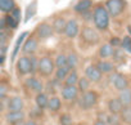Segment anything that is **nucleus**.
<instances>
[{"label": "nucleus", "instance_id": "8", "mask_svg": "<svg viewBox=\"0 0 131 125\" xmlns=\"http://www.w3.org/2000/svg\"><path fill=\"white\" fill-rule=\"evenodd\" d=\"M85 78L90 81V83H99L103 78V74L96 69L95 65H90L85 69Z\"/></svg>", "mask_w": 131, "mask_h": 125}, {"label": "nucleus", "instance_id": "35", "mask_svg": "<svg viewBox=\"0 0 131 125\" xmlns=\"http://www.w3.org/2000/svg\"><path fill=\"white\" fill-rule=\"evenodd\" d=\"M59 124L60 125H73V119L70 113H62L59 117Z\"/></svg>", "mask_w": 131, "mask_h": 125}, {"label": "nucleus", "instance_id": "22", "mask_svg": "<svg viewBox=\"0 0 131 125\" xmlns=\"http://www.w3.org/2000/svg\"><path fill=\"white\" fill-rule=\"evenodd\" d=\"M27 35H28V32H22L21 36L17 39L16 45H14V49H13V53H12V62L16 61V58H17V55H18V53H19V49H21V46L23 45V43H25Z\"/></svg>", "mask_w": 131, "mask_h": 125}, {"label": "nucleus", "instance_id": "16", "mask_svg": "<svg viewBox=\"0 0 131 125\" xmlns=\"http://www.w3.org/2000/svg\"><path fill=\"white\" fill-rule=\"evenodd\" d=\"M108 110H109V112H111L112 115L118 116V115L122 112L123 106H122V103L119 102L118 98H111V99L108 101Z\"/></svg>", "mask_w": 131, "mask_h": 125}, {"label": "nucleus", "instance_id": "30", "mask_svg": "<svg viewBox=\"0 0 131 125\" xmlns=\"http://www.w3.org/2000/svg\"><path fill=\"white\" fill-rule=\"evenodd\" d=\"M119 117H121L122 122H125L126 125H131V106L123 107L122 112L119 113Z\"/></svg>", "mask_w": 131, "mask_h": 125}, {"label": "nucleus", "instance_id": "37", "mask_svg": "<svg viewBox=\"0 0 131 125\" xmlns=\"http://www.w3.org/2000/svg\"><path fill=\"white\" fill-rule=\"evenodd\" d=\"M112 57H113L114 61H117V62H123V61H125V54H123V52H122L121 49H114V53H113Z\"/></svg>", "mask_w": 131, "mask_h": 125}, {"label": "nucleus", "instance_id": "31", "mask_svg": "<svg viewBox=\"0 0 131 125\" xmlns=\"http://www.w3.org/2000/svg\"><path fill=\"white\" fill-rule=\"evenodd\" d=\"M54 65H55V67H57V69L66 67V66H67V55L63 54V53L58 54V55H57V58H55V61H54Z\"/></svg>", "mask_w": 131, "mask_h": 125}, {"label": "nucleus", "instance_id": "18", "mask_svg": "<svg viewBox=\"0 0 131 125\" xmlns=\"http://www.w3.org/2000/svg\"><path fill=\"white\" fill-rule=\"evenodd\" d=\"M93 7V0H80V2L73 7L75 12L76 13H85V12H89L90 8Z\"/></svg>", "mask_w": 131, "mask_h": 125}, {"label": "nucleus", "instance_id": "32", "mask_svg": "<svg viewBox=\"0 0 131 125\" xmlns=\"http://www.w3.org/2000/svg\"><path fill=\"white\" fill-rule=\"evenodd\" d=\"M4 21H5V26H7V30H16L18 27V22L14 21V18L10 16V14H7L4 17Z\"/></svg>", "mask_w": 131, "mask_h": 125}, {"label": "nucleus", "instance_id": "7", "mask_svg": "<svg viewBox=\"0 0 131 125\" xmlns=\"http://www.w3.org/2000/svg\"><path fill=\"white\" fill-rule=\"evenodd\" d=\"M16 66H17V71H18L19 75H30V74H32L30 55H22V57H19Z\"/></svg>", "mask_w": 131, "mask_h": 125}, {"label": "nucleus", "instance_id": "40", "mask_svg": "<svg viewBox=\"0 0 131 125\" xmlns=\"http://www.w3.org/2000/svg\"><path fill=\"white\" fill-rule=\"evenodd\" d=\"M121 41H122V39H119V37H112L109 44H111L113 48H116V46H121Z\"/></svg>", "mask_w": 131, "mask_h": 125}, {"label": "nucleus", "instance_id": "29", "mask_svg": "<svg viewBox=\"0 0 131 125\" xmlns=\"http://www.w3.org/2000/svg\"><path fill=\"white\" fill-rule=\"evenodd\" d=\"M79 74H77V71L76 70H72L70 74H68V76L66 78V80H64V85H77V83H79Z\"/></svg>", "mask_w": 131, "mask_h": 125}, {"label": "nucleus", "instance_id": "42", "mask_svg": "<svg viewBox=\"0 0 131 125\" xmlns=\"http://www.w3.org/2000/svg\"><path fill=\"white\" fill-rule=\"evenodd\" d=\"M94 125H108V124H105L104 121H100V120H96V121L94 122Z\"/></svg>", "mask_w": 131, "mask_h": 125}, {"label": "nucleus", "instance_id": "14", "mask_svg": "<svg viewBox=\"0 0 131 125\" xmlns=\"http://www.w3.org/2000/svg\"><path fill=\"white\" fill-rule=\"evenodd\" d=\"M25 112L23 111H9L7 115H5V120L8 124H17V122H21L25 120Z\"/></svg>", "mask_w": 131, "mask_h": 125}, {"label": "nucleus", "instance_id": "10", "mask_svg": "<svg viewBox=\"0 0 131 125\" xmlns=\"http://www.w3.org/2000/svg\"><path fill=\"white\" fill-rule=\"evenodd\" d=\"M37 45H39L37 39H36L35 36H30V37H27V39L25 40V43H23V45H22V53H23L25 55H28V54L31 55V54H34V53L36 52Z\"/></svg>", "mask_w": 131, "mask_h": 125}, {"label": "nucleus", "instance_id": "47", "mask_svg": "<svg viewBox=\"0 0 131 125\" xmlns=\"http://www.w3.org/2000/svg\"><path fill=\"white\" fill-rule=\"evenodd\" d=\"M116 125H121V124H116Z\"/></svg>", "mask_w": 131, "mask_h": 125}, {"label": "nucleus", "instance_id": "20", "mask_svg": "<svg viewBox=\"0 0 131 125\" xmlns=\"http://www.w3.org/2000/svg\"><path fill=\"white\" fill-rule=\"evenodd\" d=\"M66 25H67V21H66L63 17H57L53 22V31L57 34H64L66 30Z\"/></svg>", "mask_w": 131, "mask_h": 125}, {"label": "nucleus", "instance_id": "34", "mask_svg": "<svg viewBox=\"0 0 131 125\" xmlns=\"http://www.w3.org/2000/svg\"><path fill=\"white\" fill-rule=\"evenodd\" d=\"M121 46H122V49L126 52V53H128V54H131V36H125L123 39H122V41H121Z\"/></svg>", "mask_w": 131, "mask_h": 125}, {"label": "nucleus", "instance_id": "26", "mask_svg": "<svg viewBox=\"0 0 131 125\" xmlns=\"http://www.w3.org/2000/svg\"><path fill=\"white\" fill-rule=\"evenodd\" d=\"M72 70L70 69V67H60V69H57V71L54 72V75H55V80H58L59 83H62V81H64L66 80V78L68 76V74L71 72Z\"/></svg>", "mask_w": 131, "mask_h": 125}, {"label": "nucleus", "instance_id": "46", "mask_svg": "<svg viewBox=\"0 0 131 125\" xmlns=\"http://www.w3.org/2000/svg\"><path fill=\"white\" fill-rule=\"evenodd\" d=\"M127 30H128V32H130V35H131V26H127Z\"/></svg>", "mask_w": 131, "mask_h": 125}, {"label": "nucleus", "instance_id": "15", "mask_svg": "<svg viewBox=\"0 0 131 125\" xmlns=\"http://www.w3.org/2000/svg\"><path fill=\"white\" fill-rule=\"evenodd\" d=\"M23 107H25V102L18 95L12 97L8 101V108H9V111H23Z\"/></svg>", "mask_w": 131, "mask_h": 125}, {"label": "nucleus", "instance_id": "21", "mask_svg": "<svg viewBox=\"0 0 131 125\" xmlns=\"http://www.w3.org/2000/svg\"><path fill=\"white\" fill-rule=\"evenodd\" d=\"M114 53V48L108 43V44H103L100 48H99V57L102 59H107V58H111Z\"/></svg>", "mask_w": 131, "mask_h": 125}, {"label": "nucleus", "instance_id": "17", "mask_svg": "<svg viewBox=\"0 0 131 125\" xmlns=\"http://www.w3.org/2000/svg\"><path fill=\"white\" fill-rule=\"evenodd\" d=\"M96 69L102 72V74H113L114 71V65L112 62H108V61H99L98 63L95 65Z\"/></svg>", "mask_w": 131, "mask_h": 125}, {"label": "nucleus", "instance_id": "23", "mask_svg": "<svg viewBox=\"0 0 131 125\" xmlns=\"http://www.w3.org/2000/svg\"><path fill=\"white\" fill-rule=\"evenodd\" d=\"M48 102H49V97H48L46 93L42 92V93H37V94H36V97H35V103H36L37 108H40V110L46 108V107H48Z\"/></svg>", "mask_w": 131, "mask_h": 125}, {"label": "nucleus", "instance_id": "9", "mask_svg": "<svg viewBox=\"0 0 131 125\" xmlns=\"http://www.w3.org/2000/svg\"><path fill=\"white\" fill-rule=\"evenodd\" d=\"M36 36L39 37V39H41V40H45V39H49L50 36H53V34H54V31H53V27L49 25V23H46V22H42V23H40L37 27H36Z\"/></svg>", "mask_w": 131, "mask_h": 125}, {"label": "nucleus", "instance_id": "6", "mask_svg": "<svg viewBox=\"0 0 131 125\" xmlns=\"http://www.w3.org/2000/svg\"><path fill=\"white\" fill-rule=\"evenodd\" d=\"M109 81L113 84V86L117 89V90H123L126 88H128V79L122 75V74H118V72H114V74H111V78H109Z\"/></svg>", "mask_w": 131, "mask_h": 125}, {"label": "nucleus", "instance_id": "38", "mask_svg": "<svg viewBox=\"0 0 131 125\" xmlns=\"http://www.w3.org/2000/svg\"><path fill=\"white\" fill-rule=\"evenodd\" d=\"M9 14H10V16H12L13 18H14V21H17L18 23L21 22V18H22V13H21V9H19V8H17V7H16V8H14V9H13V11H12V12H10Z\"/></svg>", "mask_w": 131, "mask_h": 125}, {"label": "nucleus", "instance_id": "27", "mask_svg": "<svg viewBox=\"0 0 131 125\" xmlns=\"http://www.w3.org/2000/svg\"><path fill=\"white\" fill-rule=\"evenodd\" d=\"M37 12V0H34L32 3L28 4L27 9H26V16H25V22H28Z\"/></svg>", "mask_w": 131, "mask_h": 125}, {"label": "nucleus", "instance_id": "33", "mask_svg": "<svg viewBox=\"0 0 131 125\" xmlns=\"http://www.w3.org/2000/svg\"><path fill=\"white\" fill-rule=\"evenodd\" d=\"M89 88H90V81H89L86 78L79 79V83H77V89H79V92L85 93V92L89 90Z\"/></svg>", "mask_w": 131, "mask_h": 125}, {"label": "nucleus", "instance_id": "44", "mask_svg": "<svg viewBox=\"0 0 131 125\" xmlns=\"http://www.w3.org/2000/svg\"><path fill=\"white\" fill-rule=\"evenodd\" d=\"M4 110V103H3V101H0V112H2Z\"/></svg>", "mask_w": 131, "mask_h": 125}, {"label": "nucleus", "instance_id": "36", "mask_svg": "<svg viewBox=\"0 0 131 125\" xmlns=\"http://www.w3.org/2000/svg\"><path fill=\"white\" fill-rule=\"evenodd\" d=\"M30 61H31V70H32V75L36 74L39 71V58L34 54L30 55Z\"/></svg>", "mask_w": 131, "mask_h": 125}, {"label": "nucleus", "instance_id": "11", "mask_svg": "<svg viewBox=\"0 0 131 125\" xmlns=\"http://www.w3.org/2000/svg\"><path fill=\"white\" fill-rule=\"evenodd\" d=\"M80 32V27H79V22L72 18L70 21H67V25H66V30H64V35L68 39H75Z\"/></svg>", "mask_w": 131, "mask_h": 125}, {"label": "nucleus", "instance_id": "2", "mask_svg": "<svg viewBox=\"0 0 131 125\" xmlns=\"http://www.w3.org/2000/svg\"><path fill=\"white\" fill-rule=\"evenodd\" d=\"M55 65H54V59L49 55H44L39 59V74L44 78H49L54 74Z\"/></svg>", "mask_w": 131, "mask_h": 125}, {"label": "nucleus", "instance_id": "25", "mask_svg": "<svg viewBox=\"0 0 131 125\" xmlns=\"http://www.w3.org/2000/svg\"><path fill=\"white\" fill-rule=\"evenodd\" d=\"M16 8L14 0H0V11L3 13H10Z\"/></svg>", "mask_w": 131, "mask_h": 125}, {"label": "nucleus", "instance_id": "19", "mask_svg": "<svg viewBox=\"0 0 131 125\" xmlns=\"http://www.w3.org/2000/svg\"><path fill=\"white\" fill-rule=\"evenodd\" d=\"M117 98L119 99V102L122 103L123 107L131 106V89H130V88H126V89L121 90Z\"/></svg>", "mask_w": 131, "mask_h": 125}, {"label": "nucleus", "instance_id": "24", "mask_svg": "<svg viewBox=\"0 0 131 125\" xmlns=\"http://www.w3.org/2000/svg\"><path fill=\"white\" fill-rule=\"evenodd\" d=\"M49 111L51 112H58L60 108H62V99L59 97H51L49 98V102H48V107H46Z\"/></svg>", "mask_w": 131, "mask_h": 125}, {"label": "nucleus", "instance_id": "4", "mask_svg": "<svg viewBox=\"0 0 131 125\" xmlns=\"http://www.w3.org/2000/svg\"><path fill=\"white\" fill-rule=\"evenodd\" d=\"M98 99H99V95L95 90H88V92L82 93V97L80 98L79 103H80L81 108L90 110L98 103Z\"/></svg>", "mask_w": 131, "mask_h": 125}, {"label": "nucleus", "instance_id": "12", "mask_svg": "<svg viewBox=\"0 0 131 125\" xmlns=\"http://www.w3.org/2000/svg\"><path fill=\"white\" fill-rule=\"evenodd\" d=\"M60 93L66 101H75L79 97V89L76 85H64L60 89Z\"/></svg>", "mask_w": 131, "mask_h": 125}, {"label": "nucleus", "instance_id": "1", "mask_svg": "<svg viewBox=\"0 0 131 125\" xmlns=\"http://www.w3.org/2000/svg\"><path fill=\"white\" fill-rule=\"evenodd\" d=\"M109 14L104 5H96L93 12V22L99 31H105L109 27Z\"/></svg>", "mask_w": 131, "mask_h": 125}, {"label": "nucleus", "instance_id": "13", "mask_svg": "<svg viewBox=\"0 0 131 125\" xmlns=\"http://www.w3.org/2000/svg\"><path fill=\"white\" fill-rule=\"evenodd\" d=\"M26 85H27L28 89H31V90H34V92H36V93H42V90H44V84H42V81L39 80V79L35 78V76L28 78V79L26 80Z\"/></svg>", "mask_w": 131, "mask_h": 125}, {"label": "nucleus", "instance_id": "39", "mask_svg": "<svg viewBox=\"0 0 131 125\" xmlns=\"http://www.w3.org/2000/svg\"><path fill=\"white\" fill-rule=\"evenodd\" d=\"M7 93H8V86L3 83H0V101H3L7 97Z\"/></svg>", "mask_w": 131, "mask_h": 125}, {"label": "nucleus", "instance_id": "28", "mask_svg": "<svg viewBox=\"0 0 131 125\" xmlns=\"http://www.w3.org/2000/svg\"><path fill=\"white\" fill-rule=\"evenodd\" d=\"M79 55L75 52H71L70 54H67V67H70L71 70H76V67L79 66Z\"/></svg>", "mask_w": 131, "mask_h": 125}, {"label": "nucleus", "instance_id": "5", "mask_svg": "<svg viewBox=\"0 0 131 125\" xmlns=\"http://www.w3.org/2000/svg\"><path fill=\"white\" fill-rule=\"evenodd\" d=\"M81 39L90 45L98 44L100 41V36L98 34V31H95L93 27H84L81 31Z\"/></svg>", "mask_w": 131, "mask_h": 125}, {"label": "nucleus", "instance_id": "3", "mask_svg": "<svg viewBox=\"0 0 131 125\" xmlns=\"http://www.w3.org/2000/svg\"><path fill=\"white\" fill-rule=\"evenodd\" d=\"M104 7L109 17H118L126 8V0H107Z\"/></svg>", "mask_w": 131, "mask_h": 125}, {"label": "nucleus", "instance_id": "45", "mask_svg": "<svg viewBox=\"0 0 131 125\" xmlns=\"http://www.w3.org/2000/svg\"><path fill=\"white\" fill-rule=\"evenodd\" d=\"M13 125H25V122L21 121V122H17V124H13Z\"/></svg>", "mask_w": 131, "mask_h": 125}, {"label": "nucleus", "instance_id": "41", "mask_svg": "<svg viewBox=\"0 0 131 125\" xmlns=\"http://www.w3.org/2000/svg\"><path fill=\"white\" fill-rule=\"evenodd\" d=\"M4 62H5V54H0V66L4 65Z\"/></svg>", "mask_w": 131, "mask_h": 125}, {"label": "nucleus", "instance_id": "43", "mask_svg": "<svg viewBox=\"0 0 131 125\" xmlns=\"http://www.w3.org/2000/svg\"><path fill=\"white\" fill-rule=\"evenodd\" d=\"M25 125H37L35 121H32V120H30V121H27V122H25Z\"/></svg>", "mask_w": 131, "mask_h": 125}]
</instances>
